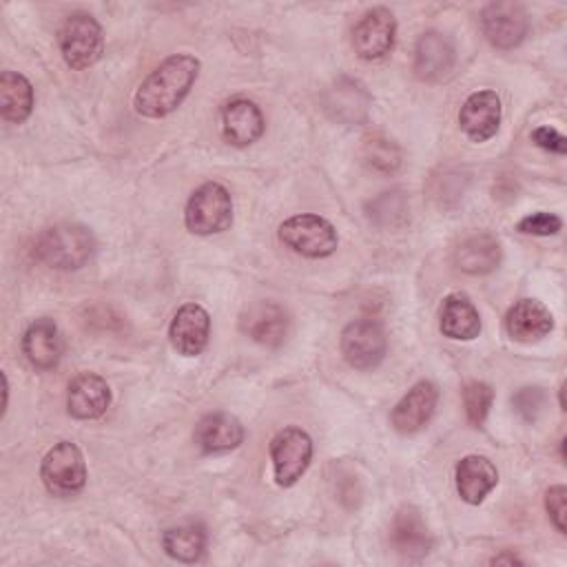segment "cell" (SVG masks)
<instances>
[{
  "mask_svg": "<svg viewBox=\"0 0 567 567\" xmlns=\"http://www.w3.org/2000/svg\"><path fill=\"white\" fill-rule=\"evenodd\" d=\"M563 228V219L554 213H532V215H525L518 224H516V230L523 233V235H536V237H549V235H556L558 230Z\"/></svg>",
  "mask_w": 567,
  "mask_h": 567,
  "instance_id": "4dcf8cb0",
  "label": "cell"
},
{
  "mask_svg": "<svg viewBox=\"0 0 567 567\" xmlns=\"http://www.w3.org/2000/svg\"><path fill=\"white\" fill-rule=\"evenodd\" d=\"M496 483L498 472L487 456L467 454L456 463V492L465 503H483V498L496 487Z\"/></svg>",
  "mask_w": 567,
  "mask_h": 567,
  "instance_id": "d6986e66",
  "label": "cell"
},
{
  "mask_svg": "<svg viewBox=\"0 0 567 567\" xmlns=\"http://www.w3.org/2000/svg\"><path fill=\"white\" fill-rule=\"evenodd\" d=\"M195 443L208 452V454H219L228 452L241 445L244 441V425L239 419H235L228 412H213L199 419L195 425Z\"/></svg>",
  "mask_w": 567,
  "mask_h": 567,
  "instance_id": "7402d4cb",
  "label": "cell"
},
{
  "mask_svg": "<svg viewBox=\"0 0 567 567\" xmlns=\"http://www.w3.org/2000/svg\"><path fill=\"white\" fill-rule=\"evenodd\" d=\"M492 401H494V390L485 381H470L463 388L465 414H467V421L474 427H481L485 423V419L489 414V408H492Z\"/></svg>",
  "mask_w": 567,
  "mask_h": 567,
  "instance_id": "f1b7e54d",
  "label": "cell"
},
{
  "mask_svg": "<svg viewBox=\"0 0 567 567\" xmlns=\"http://www.w3.org/2000/svg\"><path fill=\"white\" fill-rule=\"evenodd\" d=\"M22 352L33 368L53 370L62 357V339L55 321L49 317L35 319L22 337Z\"/></svg>",
  "mask_w": 567,
  "mask_h": 567,
  "instance_id": "44dd1931",
  "label": "cell"
},
{
  "mask_svg": "<svg viewBox=\"0 0 567 567\" xmlns=\"http://www.w3.org/2000/svg\"><path fill=\"white\" fill-rule=\"evenodd\" d=\"M545 509L549 514V520L554 523V527L565 534V518H567V489L565 485H551L545 492Z\"/></svg>",
  "mask_w": 567,
  "mask_h": 567,
  "instance_id": "1f68e13d",
  "label": "cell"
},
{
  "mask_svg": "<svg viewBox=\"0 0 567 567\" xmlns=\"http://www.w3.org/2000/svg\"><path fill=\"white\" fill-rule=\"evenodd\" d=\"M270 458L277 485L290 487L303 476L310 465L312 439L301 427H284L270 441Z\"/></svg>",
  "mask_w": 567,
  "mask_h": 567,
  "instance_id": "52a82bcc",
  "label": "cell"
},
{
  "mask_svg": "<svg viewBox=\"0 0 567 567\" xmlns=\"http://www.w3.org/2000/svg\"><path fill=\"white\" fill-rule=\"evenodd\" d=\"M40 478L53 496H73L86 483V463L82 450L71 441L53 445L40 465Z\"/></svg>",
  "mask_w": 567,
  "mask_h": 567,
  "instance_id": "8992f818",
  "label": "cell"
},
{
  "mask_svg": "<svg viewBox=\"0 0 567 567\" xmlns=\"http://www.w3.org/2000/svg\"><path fill=\"white\" fill-rule=\"evenodd\" d=\"M458 124L472 142L494 137L501 126V97L494 91L472 93L458 111Z\"/></svg>",
  "mask_w": 567,
  "mask_h": 567,
  "instance_id": "9a60e30c",
  "label": "cell"
},
{
  "mask_svg": "<svg viewBox=\"0 0 567 567\" xmlns=\"http://www.w3.org/2000/svg\"><path fill=\"white\" fill-rule=\"evenodd\" d=\"M396 35L394 13L385 7H374L363 13L352 31V47L361 60H379L390 53Z\"/></svg>",
  "mask_w": 567,
  "mask_h": 567,
  "instance_id": "30bf717a",
  "label": "cell"
},
{
  "mask_svg": "<svg viewBox=\"0 0 567 567\" xmlns=\"http://www.w3.org/2000/svg\"><path fill=\"white\" fill-rule=\"evenodd\" d=\"M507 334L518 343H536L554 328L551 312L536 299L516 301L505 317Z\"/></svg>",
  "mask_w": 567,
  "mask_h": 567,
  "instance_id": "ac0fdd59",
  "label": "cell"
},
{
  "mask_svg": "<svg viewBox=\"0 0 567 567\" xmlns=\"http://www.w3.org/2000/svg\"><path fill=\"white\" fill-rule=\"evenodd\" d=\"M439 328L445 337L456 341H472L481 332V317L470 297L461 292H452L443 299Z\"/></svg>",
  "mask_w": 567,
  "mask_h": 567,
  "instance_id": "603a6c76",
  "label": "cell"
},
{
  "mask_svg": "<svg viewBox=\"0 0 567 567\" xmlns=\"http://www.w3.org/2000/svg\"><path fill=\"white\" fill-rule=\"evenodd\" d=\"M264 126H266L264 115H261L259 106L250 100L237 97L221 109L224 137L233 146H248V144L257 142L264 133Z\"/></svg>",
  "mask_w": 567,
  "mask_h": 567,
  "instance_id": "ffe728a7",
  "label": "cell"
},
{
  "mask_svg": "<svg viewBox=\"0 0 567 567\" xmlns=\"http://www.w3.org/2000/svg\"><path fill=\"white\" fill-rule=\"evenodd\" d=\"M388 350V339L381 323L372 319L350 321L341 332V354L357 370L377 368Z\"/></svg>",
  "mask_w": 567,
  "mask_h": 567,
  "instance_id": "ba28073f",
  "label": "cell"
},
{
  "mask_svg": "<svg viewBox=\"0 0 567 567\" xmlns=\"http://www.w3.org/2000/svg\"><path fill=\"white\" fill-rule=\"evenodd\" d=\"M436 401H439V390H436V385L432 381L414 383L403 394V399L394 405V410L390 414L392 427L399 434H414V432H419L432 419V414L436 410Z\"/></svg>",
  "mask_w": 567,
  "mask_h": 567,
  "instance_id": "4fadbf2b",
  "label": "cell"
},
{
  "mask_svg": "<svg viewBox=\"0 0 567 567\" xmlns=\"http://www.w3.org/2000/svg\"><path fill=\"white\" fill-rule=\"evenodd\" d=\"M279 239L295 252L310 259L330 257L339 244L334 226L328 219L312 213L292 215L286 221H281Z\"/></svg>",
  "mask_w": 567,
  "mask_h": 567,
  "instance_id": "5b68a950",
  "label": "cell"
},
{
  "mask_svg": "<svg viewBox=\"0 0 567 567\" xmlns=\"http://www.w3.org/2000/svg\"><path fill=\"white\" fill-rule=\"evenodd\" d=\"M95 250L91 230L82 224H55L35 239V257L55 270L82 268Z\"/></svg>",
  "mask_w": 567,
  "mask_h": 567,
  "instance_id": "7a4b0ae2",
  "label": "cell"
},
{
  "mask_svg": "<svg viewBox=\"0 0 567 567\" xmlns=\"http://www.w3.org/2000/svg\"><path fill=\"white\" fill-rule=\"evenodd\" d=\"M321 106L332 120L341 124H357L368 117L372 97L361 82L352 78H339L332 86L323 91Z\"/></svg>",
  "mask_w": 567,
  "mask_h": 567,
  "instance_id": "8fae6325",
  "label": "cell"
},
{
  "mask_svg": "<svg viewBox=\"0 0 567 567\" xmlns=\"http://www.w3.org/2000/svg\"><path fill=\"white\" fill-rule=\"evenodd\" d=\"M199 75V60L188 53L168 55L155 66L135 91V111L144 117H164L173 113L190 93Z\"/></svg>",
  "mask_w": 567,
  "mask_h": 567,
  "instance_id": "6da1fadb",
  "label": "cell"
},
{
  "mask_svg": "<svg viewBox=\"0 0 567 567\" xmlns=\"http://www.w3.org/2000/svg\"><path fill=\"white\" fill-rule=\"evenodd\" d=\"M494 565H501V563H507V565H514V563H520V558H516L514 554H503V556H494L492 558Z\"/></svg>",
  "mask_w": 567,
  "mask_h": 567,
  "instance_id": "e575fe53",
  "label": "cell"
},
{
  "mask_svg": "<svg viewBox=\"0 0 567 567\" xmlns=\"http://www.w3.org/2000/svg\"><path fill=\"white\" fill-rule=\"evenodd\" d=\"M501 244L494 235L476 233L458 244L454 261L467 275H487L501 264Z\"/></svg>",
  "mask_w": 567,
  "mask_h": 567,
  "instance_id": "cb8c5ba5",
  "label": "cell"
},
{
  "mask_svg": "<svg viewBox=\"0 0 567 567\" xmlns=\"http://www.w3.org/2000/svg\"><path fill=\"white\" fill-rule=\"evenodd\" d=\"M532 140H534V144H538L540 148H545L549 153H558V155L567 153V137L563 133H558L556 128H551V126L534 128Z\"/></svg>",
  "mask_w": 567,
  "mask_h": 567,
  "instance_id": "836d02e7",
  "label": "cell"
},
{
  "mask_svg": "<svg viewBox=\"0 0 567 567\" xmlns=\"http://www.w3.org/2000/svg\"><path fill=\"white\" fill-rule=\"evenodd\" d=\"M33 111V86L31 82L16 73L2 71L0 75V113L2 120L22 124Z\"/></svg>",
  "mask_w": 567,
  "mask_h": 567,
  "instance_id": "484cf974",
  "label": "cell"
},
{
  "mask_svg": "<svg viewBox=\"0 0 567 567\" xmlns=\"http://www.w3.org/2000/svg\"><path fill=\"white\" fill-rule=\"evenodd\" d=\"M543 401H545V394L540 388H520L514 396H512V403H514V410L525 419V421H536L540 408H543Z\"/></svg>",
  "mask_w": 567,
  "mask_h": 567,
  "instance_id": "d6a6232c",
  "label": "cell"
},
{
  "mask_svg": "<svg viewBox=\"0 0 567 567\" xmlns=\"http://www.w3.org/2000/svg\"><path fill=\"white\" fill-rule=\"evenodd\" d=\"M184 221L193 235H217L228 230L233 224L230 193L217 182L202 184L188 197Z\"/></svg>",
  "mask_w": 567,
  "mask_h": 567,
  "instance_id": "277c9868",
  "label": "cell"
},
{
  "mask_svg": "<svg viewBox=\"0 0 567 567\" xmlns=\"http://www.w3.org/2000/svg\"><path fill=\"white\" fill-rule=\"evenodd\" d=\"M481 31L492 47L514 49L529 31L527 11L518 2H489L481 11Z\"/></svg>",
  "mask_w": 567,
  "mask_h": 567,
  "instance_id": "9c48e42d",
  "label": "cell"
},
{
  "mask_svg": "<svg viewBox=\"0 0 567 567\" xmlns=\"http://www.w3.org/2000/svg\"><path fill=\"white\" fill-rule=\"evenodd\" d=\"M239 328L252 341L277 348L288 334V315L275 301H255L241 312Z\"/></svg>",
  "mask_w": 567,
  "mask_h": 567,
  "instance_id": "5bb4252c",
  "label": "cell"
},
{
  "mask_svg": "<svg viewBox=\"0 0 567 567\" xmlns=\"http://www.w3.org/2000/svg\"><path fill=\"white\" fill-rule=\"evenodd\" d=\"M208 337L210 317L199 303H184L168 326L171 346L184 357L202 354L208 343Z\"/></svg>",
  "mask_w": 567,
  "mask_h": 567,
  "instance_id": "7c38bea8",
  "label": "cell"
},
{
  "mask_svg": "<svg viewBox=\"0 0 567 567\" xmlns=\"http://www.w3.org/2000/svg\"><path fill=\"white\" fill-rule=\"evenodd\" d=\"M392 545L405 558H423L430 551L432 538L421 514L414 507H403L394 516Z\"/></svg>",
  "mask_w": 567,
  "mask_h": 567,
  "instance_id": "d4e9b609",
  "label": "cell"
},
{
  "mask_svg": "<svg viewBox=\"0 0 567 567\" xmlns=\"http://www.w3.org/2000/svg\"><path fill=\"white\" fill-rule=\"evenodd\" d=\"M408 199L401 190H388L368 204V217L381 228H399L408 221Z\"/></svg>",
  "mask_w": 567,
  "mask_h": 567,
  "instance_id": "83f0119b",
  "label": "cell"
},
{
  "mask_svg": "<svg viewBox=\"0 0 567 567\" xmlns=\"http://www.w3.org/2000/svg\"><path fill=\"white\" fill-rule=\"evenodd\" d=\"M164 551L179 563H195L204 556L206 532L199 525H179L171 527L162 536Z\"/></svg>",
  "mask_w": 567,
  "mask_h": 567,
  "instance_id": "4316f807",
  "label": "cell"
},
{
  "mask_svg": "<svg viewBox=\"0 0 567 567\" xmlns=\"http://www.w3.org/2000/svg\"><path fill=\"white\" fill-rule=\"evenodd\" d=\"M454 66V47L439 31H425L414 49V75L423 82L445 78Z\"/></svg>",
  "mask_w": 567,
  "mask_h": 567,
  "instance_id": "e0dca14e",
  "label": "cell"
},
{
  "mask_svg": "<svg viewBox=\"0 0 567 567\" xmlns=\"http://www.w3.org/2000/svg\"><path fill=\"white\" fill-rule=\"evenodd\" d=\"M109 403H111V390L100 374L84 372L69 383L66 408L73 419H80V421L97 419L106 412Z\"/></svg>",
  "mask_w": 567,
  "mask_h": 567,
  "instance_id": "2e32d148",
  "label": "cell"
},
{
  "mask_svg": "<svg viewBox=\"0 0 567 567\" xmlns=\"http://www.w3.org/2000/svg\"><path fill=\"white\" fill-rule=\"evenodd\" d=\"M365 162L379 173H394L401 166V151L388 137H370L363 146Z\"/></svg>",
  "mask_w": 567,
  "mask_h": 567,
  "instance_id": "f546056e",
  "label": "cell"
},
{
  "mask_svg": "<svg viewBox=\"0 0 567 567\" xmlns=\"http://www.w3.org/2000/svg\"><path fill=\"white\" fill-rule=\"evenodd\" d=\"M58 44L64 62L75 69L93 66L104 53V35L100 22L84 11H75L64 18L58 29Z\"/></svg>",
  "mask_w": 567,
  "mask_h": 567,
  "instance_id": "3957f363",
  "label": "cell"
}]
</instances>
